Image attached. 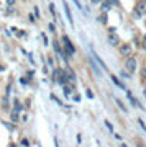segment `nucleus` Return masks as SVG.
<instances>
[{"instance_id": "nucleus-3", "label": "nucleus", "mask_w": 146, "mask_h": 147, "mask_svg": "<svg viewBox=\"0 0 146 147\" xmlns=\"http://www.w3.org/2000/svg\"><path fill=\"white\" fill-rule=\"evenodd\" d=\"M63 41H64V46H66V53H69V56H74V54H76V47L72 46L71 39H69L68 36H64Z\"/></svg>"}, {"instance_id": "nucleus-12", "label": "nucleus", "mask_w": 146, "mask_h": 147, "mask_svg": "<svg viewBox=\"0 0 146 147\" xmlns=\"http://www.w3.org/2000/svg\"><path fill=\"white\" fill-rule=\"evenodd\" d=\"M99 21L105 25V23H107V13H102V15L99 16Z\"/></svg>"}, {"instance_id": "nucleus-2", "label": "nucleus", "mask_w": 146, "mask_h": 147, "mask_svg": "<svg viewBox=\"0 0 146 147\" xmlns=\"http://www.w3.org/2000/svg\"><path fill=\"white\" fill-rule=\"evenodd\" d=\"M125 67H126V72L128 74H133L136 70V59L135 57H126Z\"/></svg>"}, {"instance_id": "nucleus-8", "label": "nucleus", "mask_w": 146, "mask_h": 147, "mask_svg": "<svg viewBox=\"0 0 146 147\" xmlns=\"http://www.w3.org/2000/svg\"><path fill=\"white\" fill-rule=\"evenodd\" d=\"M128 98H130V101H131V103H133L135 106H138V108H141V110H143V106H141L140 103H138V100H136V98H135V96H133V95L130 93V92H128Z\"/></svg>"}, {"instance_id": "nucleus-4", "label": "nucleus", "mask_w": 146, "mask_h": 147, "mask_svg": "<svg viewBox=\"0 0 146 147\" xmlns=\"http://www.w3.org/2000/svg\"><path fill=\"white\" fill-rule=\"evenodd\" d=\"M120 54L128 57V56L131 54V46H130V44H121V46H120Z\"/></svg>"}, {"instance_id": "nucleus-7", "label": "nucleus", "mask_w": 146, "mask_h": 147, "mask_svg": "<svg viewBox=\"0 0 146 147\" xmlns=\"http://www.w3.org/2000/svg\"><path fill=\"white\" fill-rule=\"evenodd\" d=\"M64 11H66V15H68V20L71 21V25H72V23H74V20H72V15H71V10H69L68 3H64Z\"/></svg>"}, {"instance_id": "nucleus-23", "label": "nucleus", "mask_w": 146, "mask_h": 147, "mask_svg": "<svg viewBox=\"0 0 146 147\" xmlns=\"http://www.w3.org/2000/svg\"><path fill=\"white\" fill-rule=\"evenodd\" d=\"M48 28H49V31H53V33H54V30H56V28H54V25H53V23H51V25H49V26H48Z\"/></svg>"}, {"instance_id": "nucleus-15", "label": "nucleus", "mask_w": 146, "mask_h": 147, "mask_svg": "<svg viewBox=\"0 0 146 147\" xmlns=\"http://www.w3.org/2000/svg\"><path fill=\"white\" fill-rule=\"evenodd\" d=\"M110 7H112V5H110L108 2L105 0V3H102V10H110Z\"/></svg>"}, {"instance_id": "nucleus-5", "label": "nucleus", "mask_w": 146, "mask_h": 147, "mask_svg": "<svg viewBox=\"0 0 146 147\" xmlns=\"http://www.w3.org/2000/svg\"><path fill=\"white\" fill-rule=\"evenodd\" d=\"M108 42L112 44V46H117V44L120 42V39H118V36H117L115 33H110V36H108Z\"/></svg>"}, {"instance_id": "nucleus-17", "label": "nucleus", "mask_w": 146, "mask_h": 147, "mask_svg": "<svg viewBox=\"0 0 146 147\" xmlns=\"http://www.w3.org/2000/svg\"><path fill=\"white\" fill-rule=\"evenodd\" d=\"M105 126L108 127V131H110V132H113V126H112V124H110L108 121H105Z\"/></svg>"}, {"instance_id": "nucleus-20", "label": "nucleus", "mask_w": 146, "mask_h": 147, "mask_svg": "<svg viewBox=\"0 0 146 147\" xmlns=\"http://www.w3.org/2000/svg\"><path fill=\"white\" fill-rule=\"evenodd\" d=\"M49 10H51V13H53V15H56V8H54V5H53V3L49 5Z\"/></svg>"}, {"instance_id": "nucleus-24", "label": "nucleus", "mask_w": 146, "mask_h": 147, "mask_svg": "<svg viewBox=\"0 0 146 147\" xmlns=\"http://www.w3.org/2000/svg\"><path fill=\"white\" fill-rule=\"evenodd\" d=\"M87 96H89V98H94V95H92V92H90V90H87Z\"/></svg>"}, {"instance_id": "nucleus-19", "label": "nucleus", "mask_w": 146, "mask_h": 147, "mask_svg": "<svg viewBox=\"0 0 146 147\" xmlns=\"http://www.w3.org/2000/svg\"><path fill=\"white\" fill-rule=\"evenodd\" d=\"M107 2H110V5H120L118 0H107Z\"/></svg>"}, {"instance_id": "nucleus-21", "label": "nucleus", "mask_w": 146, "mask_h": 147, "mask_svg": "<svg viewBox=\"0 0 146 147\" xmlns=\"http://www.w3.org/2000/svg\"><path fill=\"white\" fill-rule=\"evenodd\" d=\"M141 46H143V49L146 51V34L143 36V44H141Z\"/></svg>"}, {"instance_id": "nucleus-1", "label": "nucleus", "mask_w": 146, "mask_h": 147, "mask_svg": "<svg viewBox=\"0 0 146 147\" xmlns=\"http://www.w3.org/2000/svg\"><path fill=\"white\" fill-rule=\"evenodd\" d=\"M141 15H146V0L138 2L136 7H135V16H136V18H140Z\"/></svg>"}, {"instance_id": "nucleus-13", "label": "nucleus", "mask_w": 146, "mask_h": 147, "mask_svg": "<svg viewBox=\"0 0 146 147\" xmlns=\"http://www.w3.org/2000/svg\"><path fill=\"white\" fill-rule=\"evenodd\" d=\"M115 101H117V105L120 106V110H121V111H125V113H126V111H128V110H126V106H125V105H123V103H121V101H120V100H115Z\"/></svg>"}, {"instance_id": "nucleus-10", "label": "nucleus", "mask_w": 146, "mask_h": 147, "mask_svg": "<svg viewBox=\"0 0 146 147\" xmlns=\"http://www.w3.org/2000/svg\"><path fill=\"white\" fill-rule=\"evenodd\" d=\"M90 64H92V70H94V74L97 75V77H100V75H102V72L99 70V67H97V65H95L94 62H90Z\"/></svg>"}, {"instance_id": "nucleus-22", "label": "nucleus", "mask_w": 146, "mask_h": 147, "mask_svg": "<svg viewBox=\"0 0 146 147\" xmlns=\"http://www.w3.org/2000/svg\"><path fill=\"white\" fill-rule=\"evenodd\" d=\"M141 79H146V67L141 70Z\"/></svg>"}, {"instance_id": "nucleus-14", "label": "nucleus", "mask_w": 146, "mask_h": 147, "mask_svg": "<svg viewBox=\"0 0 146 147\" xmlns=\"http://www.w3.org/2000/svg\"><path fill=\"white\" fill-rule=\"evenodd\" d=\"M74 2H76V5H77V8H79V10H82L84 13H85V10H84V7H82V3H81V2H79V0H74ZM85 15H87V13H85Z\"/></svg>"}, {"instance_id": "nucleus-27", "label": "nucleus", "mask_w": 146, "mask_h": 147, "mask_svg": "<svg viewBox=\"0 0 146 147\" xmlns=\"http://www.w3.org/2000/svg\"><path fill=\"white\" fill-rule=\"evenodd\" d=\"M0 70H2V72H3V70H5V67H3V65H0Z\"/></svg>"}, {"instance_id": "nucleus-18", "label": "nucleus", "mask_w": 146, "mask_h": 147, "mask_svg": "<svg viewBox=\"0 0 146 147\" xmlns=\"http://www.w3.org/2000/svg\"><path fill=\"white\" fill-rule=\"evenodd\" d=\"M20 144H21V146H30V141H28V139H21Z\"/></svg>"}, {"instance_id": "nucleus-16", "label": "nucleus", "mask_w": 146, "mask_h": 147, "mask_svg": "<svg viewBox=\"0 0 146 147\" xmlns=\"http://www.w3.org/2000/svg\"><path fill=\"white\" fill-rule=\"evenodd\" d=\"M20 110H21V105L18 103V101H15V113H18Z\"/></svg>"}, {"instance_id": "nucleus-6", "label": "nucleus", "mask_w": 146, "mask_h": 147, "mask_svg": "<svg viewBox=\"0 0 146 147\" xmlns=\"http://www.w3.org/2000/svg\"><path fill=\"white\" fill-rule=\"evenodd\" d=\"M112 80H113V84L117 85V87H120L121 90H125V84H123V82H120V80H118V77H115V75H112Z\"/></svg>"}, {"instance_id": "nucleus-11", "label": "nucleus", "mask_w": 146, "mask_h": 147, "mask_svg": "<svg viewBox=\"0 0 146 147\" xmlns=\"http://www.w3.org/2000/svg\"><path fill=\"white\" fill-rule=\"evenodd\" d=\"M94 57L97 59V62H99L100 65H102V67H104V69H107V65H105V64H104V61H102V59H100V57H99V56H97V54H95V53H94Z\"/></svg>"}, {"instance_id": "nucleus-25", "label": "nucleus", "mask_w": 146, "mask_h": 147, "mask_svg": "<svg viewBox=\"0 0 146 147\" xmlns=\"http://www.w3.org/2000/svg\"><path fill=\"white\" fill-rule=\"evenodd\" d=\"M7 3H8V7H12V5H13V3H15V0H8Z\"/></svg>"}, {"instance_id": "nucleus-28", "label": "nucleus", "mask_w": 146, "mask_h": 147, "mask_svg": "<svg viewBox=\"0 0 146 147\" xmlns=\"http://www.w3.org/2000/svg\"><path fill=\"white\" fill-rule=\"evenodd\" d=\"M143 95H145V96H146V90H145V92H143Z\"/></svg>"}, {"instance_id": "nucleus-26", "label": "nucleus", "mask_w": 146, "mask_h": 147, "mask_svg": "<svg viewBox=\"0 0 146 147\" xmlns=\"http://www.w3.org/2000/svg\"><path fill=\"white\" fill-rule=\"evenodd\" d=\"M90 2H92V3H99V0H90Z\"/></svg>"}, {"instance_id": "nucleus-9", "label": "nucleus", "mask_w": 146, "mask_h": 147, "mask_svg": "<svg viewBox=\"0 0 146 147\" xmlns=\"http://www.w3.org/2000/svg\"><path fill=\"white\" fill-rule=\"evenodd\" d=\"M72 92H74V87H72V85H64V95H66V96H69Z\"/></svg>"}]
</instances>
